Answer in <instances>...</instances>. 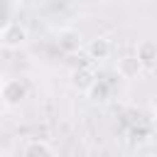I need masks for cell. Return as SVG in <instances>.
Wrapping results in <instances>:
<instances>
[{"label": "cell", "mask_w": 157, "mask_h": 157, "mask_svg": "<svg viewBox=\"0 0 157 157\" xmlns=\"http://www.w3.org/2000/svg\"><path fill=\"white\" fill-rule=\"evenodd\" d=\"M22 157H56L54 147L42 140V137H34V140H27L25 147H22Z\"/></svg>", "instance_id": "obj_8"}, {"label": "cell", "mask_w": 157, "mask_h": 157, "mask_svg": "<svg viewBox=\"0 0 157 157\" xmlns=\"http://www.w3.org/2000/svg\"><path fill=\"white\" fill-rule=\"evenodd\" d=\"M152 120H155V125H157V103H155V108H152Z\"/></svg>", "instance_id": "obj_10"}, {"label": "cell", "mask_w": 157, "mask_h": 157, "mask_svg": "<svg viewBox=\"0 0 157 157\" xmlns=\"http://www.w3.org/2000/svg\"><path fill=\"white\" fill-rule=\"evenodd\" d=\"M0 39H2V47H7V49H20L22 44H27L29 29H27V25L12 20V22H7V25L0 29Z\"/></svg>", "instance_id": "obj_2"}, {"label": "cell", "mask_w": 157, "mask_h": 157, "mask_svg": "<svg viewBox=\"0 0 157 157\" xmlns=\"http://www.w3.org/2000/svg\"><path fill=\"white\" fill-rule=\"evenodd\" d=\"M0 157H2V147H0Z\"/></svg>", "instance_id": "obj_12"}, {"label": "cell", "mask_w": 157, "mask_h": 157, "mask_svg": "<svg viewBox=\"0 0 157 157\" xmlns=\"http://www.w3.org/2000/svg\"><path fill=\"white\" fill-rule=\"evenodd\" d=\"M0 49H2V39H0Z\"/></svg>", "instance_id": "obj_11"}, {"label": "cell", "mask_w": 157, "mask_h": 157, "mask_svg": "<svg viewBox=\"0 0 157 157\" xmlns=\"http://www.w3.org/2000/svg\"><path fill=\"white\" fill-rule=\"evenodd\" d=\"M56 47L64 54H76L83 47V34L78 29H74V27H64V29L56 32Z\"/></svg>", "instance_id": "obj_3"}, {"label": "cell", "mask_w": 157, "mask_h": 157, "mask_svg": "<svg viewBox=\"0 0 157 157\" xmlns=\"http://www.w3.org/2000/svg\"><path fill=\"white\" fill-rule=\"evenodd\" d=\"M86 54H88L91 61H105L113 54V44H110L108 37H93V39L86 42Z\"/></svg>", "instance_id": "obj_5"}, {"label": "cell", "mask_w": 157, "mask_h": 157, "mask_svg": "<svg viewBox=\"0 0 157 157\" xmlns=\"http://www.w3.org/2000/svg\"><path fill=\"white\" fill-rule=\"evenodd\" d=\"M108 93H110V88H108V83H105L103 78H98V81L91 86V91H88V96H91V98H96V101H105V98H108Z\"/></svg>", "instance_id": "obj_9"}, {"label": "cell", "mask_w": 157, "mask_h": 157, "mask_svg": "<svg viewBox=\"0 0 157 157\" xmlns=\"http://www.w3.org/2000/svg\"><path fill=\"white\" fill-rule=\"evenodd\" d=\"M115 71H118V76L125 78V81H135V78H140V76L145 74V69H142V64H140V59H137L135 54H123V56L115 61Z\"/></svg>", "instance_id": "obj_4"}, {"label": "cell", "mask_w": 157, "mask_h": 157, "mask_svg": "<svg viewBox=\"0 0 157 157\" xmlns=\"http://www.w3.org/2000/svg\"><path fill=\"white\" fill-rule=\"evenodd\" d=\"M27 93H29V88H27L25 78H20V76H7V78L0 81V103L5 108L22 105L25 98H27Z\"/></svg>", "instance_id": "obj_1"}, {"label": "cell", "mask_w": 157, "mask_h": 157, "mask_svg": "<svg viewBox=\"0 0 157 157\" xmlns=\"http://www.w3.org/2000/svg\"><path fill=\"white\" fill-rule=\"evenodd\" d=\"M135 56L140 59V64H142L145 71H152V69L157 66V42H152V39H142V42H137V47H135Z\"/></svg>", "instance_id": "obj_7"}, {"label": "cell", "mask_w": 157, "mask_h": 157, "mask_svg": "<svg viewBox=\"0 0 157 157\" xmlns=\"http://www.w3.org/2000/svg\"><path fill=\"white\" fill-rule=\"evenodd\" d=\"M69 81H71V86H74L76 91L88 93V91H91V86L98 81V76H96V71H93L91 66H78V69H74V71H71Z\"/></svg>", "instance_id": "obj_6"}]
</instances>
